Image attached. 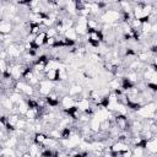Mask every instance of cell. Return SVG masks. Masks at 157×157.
Returning a JSON list of instances; mask_svg holds the SVG:
<instances>
[{
  "label": "cell",
  "mask_w": 157,
  "mask_h": 157,
  "mask_svg": "<svg viewBox=\"0 0 157 157\" xmlns=\"http://www.w3.org/2000/svg\"><path fill=\"white\" fill-rule=\"evenodd\" d=\"M99 21L107 25H117L118 22H121V12L119 10L108 9L99 16Z\"/></svg>",
  "instance_id": "1"
},
{
  "label": "cell",
  "mask_w": 157,
  "mask_h": 157,
  "mask_svg": "<svg viewBox=\"0 0 157 157\" xmlns=\"http://www.w3.org/2000/svg\"><path fill=\"white\" fill-rule=\"evenodd\" d=\"M60 107L63 108V110H69V109L76 107V99L74 97L66 94L60 99Z\"/></svg>",
  "instance_id": "2"
},
{
  "label": "cell",
  "mask_w": 157,
  "mask_h": 157,
  "mask_svg": "<svg viewBox=\"0 0 157 157\" xmlns=\"http://www.w3.org/2000/svg\"><path fill=\"white\" fill-rule=\"evenodd\" d=\"M15 29V25L12 23V21H7V20H1L0 22V33L1 34H11Z\"/></svg>",
  "instance_id": "3"
},
{
  "label": "cell",
  "mask_w": 157,
  "mask_h": 157,
  "mask_svg": "<svg viewBox=\"0 0 157 157\" xmlns=\"http://www.w3.org/2000/svg\"><path fill=\"white\" fill-rule=\"evenodd\" d=\"M47 33H45V31H43V32H40L39 34H37L36 37H34V39H33V44L36 45V48L38 49V48H42L43 45H45V42H47Z\"/></svg>",
  "instance_id": "4"
},
{
  "label": "cell",
  "mask_w": 157,
  "mask_h": 157,
  "mask_svg": "<svg viewBox=\"0 0 157 157\" xmlns=\"http://www.w3.org/2000/svg\"><path fill=\"white\" fill-rule=\"evenodd\" d=\"M64 38H65V39H67V40H70V42L76 43V42L78 40V34L76 33L75 28L72 27V28H69V29L64 33Z\"/></svg>",
  "instance_id": "5"
},
{
  "label": "cell",
  "mask_w": 157,
  "mask_h": 157,
  "mask_svg": "<svg viewBox=\"0 0 157 157\" xmlns=\"http://www.w3.org/2000/svg\"><path fill=\"white\" fill-rule=\"evenodd\" d=\"M47 137H48V135L45 132H36V134H33V142L38 144L39 146H43Z\"/></svg>",
  "instance_id": "6"
},
{
  "label": "cell",
  "mask_w": 157,
  "mask_h": 157,
  "mask_svg": "<svg viewBox=\"0 0 157 157\" xmlns=\"http://www.w3.org/2000/svg\"><path fill=\"white\" fill-rule=\"evenodd\" d=\"M45 80L52 81V82H59V74L58 70H48L45 72Z\"/></svg>",
  "instance_id": "7"
},
{
  "label": "cell",
  "mask_w": 157,
  "mask_h": 157,
  "mask_svg": "<svg viewBox=\"0 0 157 157\" xmlns=\"http://www.w3.org/2000/svg\"><path fill=\"white\" fill-rule=\"evenodd\" d=\"M88 125H90V128H91V130H92L93 132H99V131H101V121H99L98 119H96L94 117L90 120Z\"/></svg>",
  "instance_id": "8"
},
{
  "label": "cell",
  "mask_w": 157,
  "mask_h": 157,
  "mask_svg": "<svg viewBox=\"0 0 157 157\" xmlns=\"http://www.w3.org/2000/svg\"><path fill=\"white\" fill-rule=\"evenodd\" d=\"M146 150L144 147H134L132 148V157H145Z\"/></svg>",
  "instance_id": "9"
},
{
  "label": "cell",
  "mask_w": 157,
  "mask_h": 157,
  "mask_svg": "<svg viewBox=\"0 0 157 157\" xmlns=\"http://www.w3.org/2000/svg\"><path fill=\"white\" fill-rule=\"evenodd\" d=\"M129 25L131 26V28H132L134 31H137V29H140V28H141V25H142V22H141L140 20L132 18V20L130 21V23H129Z\"/></svg>",
  "instance_id": "10"
},
{
  "label": "cell",
  "mask_w": 157,
  "mask_h": 157,
  "mask_svg": "<svg viewBox=\"0 0 157 157\" xmlns=\"http://www.w3.org/2000/svg\"><path fill=\"white\" fill-rule=\"evenodd\" d=\"M120 156H121V157H132V148H129V150L121 152Z\"/></svg>",
  "instance_id": "11"
}]
</instances>
